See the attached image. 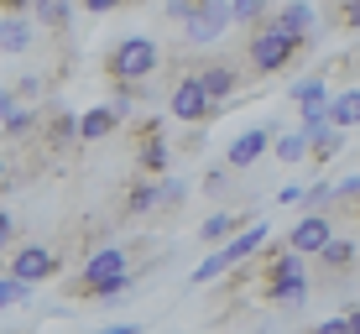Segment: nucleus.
<instances>
[{"label": "nucleus", "mask_w": 360, "mask_h": 334, "mask_svg": "<svg viewBox=\"0 0 360 334\" xmlns=\"http://www.w3.org/2000/svg\"><path fill=\"white\" fill-rule=\"evenodd\" d=\"M271 152H277L282 167L308 162V131H282V136H271Z\"/></svg>", "instance_id": "obj_23"}, {"label": "nucleus", "mask_w": 360, "mask_h": 334, "mask_svg": "<svg viewBox=\"0 0 360 334\" xmlns=\"http://www.w3.org/2000/svg\"><path fill=\"white\" fill-rule=\"evenodd\" d=\"M230 27H235V21H230V0H198L193 16L183 21V37H188L193 47H214Z\"/></svg>", "instance_id": "obj_7"}, {"label": "nucleus", "mask_w": 360, "mask_h": 334, "mask_svg": "<svg viewBox=\"0 0 360 334\" xmlns=\"http://www.w3.org/2000/svg\"><path fill=\"white\" fill-rule=\"evenodd\" d=\"M340 152H345V131H340V126H324V131L308 136V162L324 167V162H334Z\"/></svg>", "instance_id": "obj_22"}, {"label": "nucleus", "mask_w": 360, "mask_h": 334, "mask_svg": "<svg viewBox=\"0 0 360 334\" xmlns=\"http://www.w3.org/2000/svg\"><path fill=\"white\" fill-rule=\"evenodd\" d=\"M0 11H32V0H0Z\"/></svg>", "instance_id": "obj_37"}, {"label": "nucleus", "mask_w": 360, "mask_h": 334, "mask_svg": "<svg viewBox=\"0 0 360 334\" xmlns=\"http://www.w3.org/2000/svg\"><path fill=\"white\" fill-rule=\"evenodd\" d=\"M334 235V214H324V209H303V214H297V225L288 230V245L297 256H308V262H314L319 251H324V240Z\"/></svg>", "instance_id": "obj_9"}, {"label": "nucleus", "mask_w": 360, "mask_h": 334, "mask_svg": "<svg viewBox=\"0 0 360 334\" xmlns=\"http://www.w3.org/2000/svg\"><path fill=\"white\" fill-rule=\"evenodd\" d=\"M11 89H16V100H32V94H42V79H37V73H27V79L11 84Z\"/></svg>", "instance_id": "obj_34"}, {"label": "nucleus", "mask_w": 360, "mask_h": 334, "mask_svg": "<svg viewBox=\"0 0 360 334\" xmlns=\"http://www.w3.org/2000/svg\"><path fill=\"white\" fill-rule=\"evenodd\" d=\"M42 136L53 152H68L73 141H79V115H68V110H53V115L42 120Z\"/></svg>", "instance_id": "obj_17"}, {"label": "nucleus", "mask_w": 360, "mask_h": 334, "mask_svg": "<svg viewBox=\"0 0 360 334\" xmlns=\"http://www.w3.org/2000/svg\"><path fill=\"white\" fill-rule=\"evenodd\" d=\"M225 183H230V162H214V167L204 172V193H209V199H214V193H225Z\"/></svg>", "instance_id": "obj_30"}, {"label": "nucleus", "mask_w": 360, "mask_h": 334, "mask_svg": "<svg viewBox=\"0 0 360 334\" xmlns=\"http://www.w3.org/2000/svg\"><path fill=\"white\" fill-rule=\"evenodd\" d=\"M115 131H120V115H115L110 105H94V110H84V115H79V141H84V146L110 141Z\"/></svg>", "instance_id": "obj_16"}, {"label": "nucleus", "mask_w": 360, "mask_h": 334, "mask_svg": "<svg viewBox=\"0 0 360 334\" xmlns=\"http://www.w3.org/2000/svg\"><path fill=\"white\" fill-rule=\"evenodd\" d=\"M0 131H6L11 136V141H27V136H37V131H42V110H32V105H11V115L6 120H0Z\"/></svg>", "instance_id": "obj_21"}, {"label": "nucleus", "mask_w": 360, "mask_h": 334, "mask_svg": "<svg viewBox=\"0 0 360 334\" xmlns=\"http://www.w3.org/2000/svg\"><path fill=\"white\" fill-rule=\"evenodd\" d=\"M167 115L178 120V126H209V120L219 115V105L204 94L198 73H178V79L167 84Z\"/></svg>", "instance_id": "obj_5"}, {"label": "nucleus", "mask_w": 360, "mask_h": 334, "mask_svg": "<svg viewBox=\"0 0 360 334\" xmlns=\"http://www.w3.org/2000/svg\"><path fill=\"white\" fill-rule=\"evenodd\" d=\"M6 271L37 288V282H53L63 271V256L47 251V245H16V251H6Z\"/></svg>", "instance_id": "obj_8"}, {"label": "nucleus", "mask_w": 360, "mask_h": 334, "mask_svg": "<svg viewBox=\"0 0 360 334\" xmlns=\"http://www.w3.org/2000/svg\"><path fill=\"white\" fill-rule=\"evenodd\" d=\"M251 37H245V63L256 68V79H271V73H282V68H292L297 58L308 53V42L303 37H292L288 27H277V21H256V27H245Z\"/></svg>", "instance_id": "obj_2"}, {"label": "nucleus", "mask_w": 360, "mask_h": 334, "mask_svg": "<svg viewBox=\"0 0 360 334\" xmlns=\"http://www.w3.org/2000/svg\"><path fill=\"white\" fill-rule=\"evenodd\" d=\"M32 298V282H21V277H0V314H6V308H16V303H27Z\"/></svg>", "instance_id": "obj_27"}, {"label": "nucleus", "mask_w": 360, "mask_h": 334, "mask_svg": "<svg viewBox=\"0 0 360 334\" xmlns=\"http://www.w3.org/2000/svg\"><path fill=\"white\" fill-rule=\"evenodd\" d=\"M157 193H162V209H178L183 199H188V183H183V178H167V172H162V178H157Z\"/></svg>", "instance_id": "obj_28"}, {"label": "nucleus", "mask_w": 360, "mask_h": 334, "mask_svg": "<svg viewBox=\"0 0 360 334\" xmlns=\"http://www.w3.org/2000/svg\"><path fill=\"white\" fill-rule=\"evenodd\" d=\"M193 6H198V0H162V16H167V21H178V27H183V21L193 16Z\"/></svg>", "instance_id": "obj_32"}, {"label": "nucleus", "mask_w": 360, "mask_h": 334, "mask_svg": "<svg viewBox=\"0 0 360 334\" xmlns=\"http://www.w3.org/2000/svg\"><path fill=\"white\" fill-rule=\"evenodd\" d=\"M37 32H42V27L32 21V11H0V53H6V58L32 53Z\"/></svg>", "instance_id": "obj_11"}, {"label": "nucleus", "mask_w": 360, "mask_h": 334, "mask_svg": "<svg viewBox=\"0 0 360 334\" xmlns=\"http://www.w3.org/2000/svg\"><path fill=\"white\" fill-rule=\"evenodd\" d=\"M162 209V193H157V183H136L126 193V204H120V214L126 219H141V214H157Z\"/></svg>", "instance_id": "obj_24"}, {"label": "nucleus", "mask_w": 360, "mask_h": 334, "mask_svg": "<svg viewBox=\"0 0 360 334\" xmlns=\"http://www.w3.org/2000/svg\"><path fill=\"white\" fill-rule=\"evenodd\" d=\"M240 225H245V214H235V209H214V214L198 225V240H204V245H225Z\"/></svg>", "instance_id": "obj_18"}, {"label": "nucleus", "mask_w": 360, "mask_h": 334, "mask_svg": "<svg viewBox=\"0 0 360 334\" xmlns=\"http://www.w3.org/2000/svg\"><path fill=\"white\" fill-rule=\"evenodd\" d=\"M11 105H16V89H11V84H0V120L11 115Z\"/></svg>", "instance_id": "obj_36"}, {"label": "nucleus", "mask_w": 360, "mask_h": 334, "mask_svg": "<svg viewBox=\"0 0 360 334\" xmlns=\"http://www.w3.org/2000/svg\"><path fill=\"white\" fill-rule=\"evenodd\" d=\"M11 245H16V214H11V209H0V262H6Z\"/></svg>", "instance_id": "obj_31"}, {"label": "nucleus", "mask_w": 360, "mask_h": 334, "mask_svg": "<svg viewBox=\"0 0 360 334\" xmlns=\"http://www.w3.org/2000/svg\"><path fill=\"white\" fill-rule=\"evenodd\" d=\"M266 6L271 0H230V21L235 27H256V21H266Z\"/></svg>", "instance_id": "obj_26"}, {"label": "nucleus", "mask_w": 360, "mask_h": 334, "mask_svg": "<svg viewBox=\"0 0 360 334\" xmlns=\"http://www.w3.org/2000/svg\"><path fill=\"white\" fill-rule=\"evenodd\" d=\"M345 329H355V334H360V308H350V314H345Z\"/></svg>", "instance_id": "obj_38"}, {"label": "nucleus", "mask_w": 360, "mask_h": 334, "mask_svg": "<svg viewBox=\"0 0 360 334\" xmlns=\"http://www.w3.org/2000/svg\"><path fill=\"white\" fill-rule=\"evenodd\" d=\"M126 271H131V251H126V245H99V251L84 256L79 277H73V298H89L94 288H105V282L126 277Z\"/></svg>", "instance_id": "obj_6"}, {"label": "nucleus", "mask_w": 360, "mask_h": 334, "mask_svg": "<svg viewBox=\"0 0 360 334\" xmlns=\"http://www.w3.org/2000/svg\"><path fill=\"white\" fill-rule=\"evenodd\" d=\"M329 84H324V73H314V79H297L292 84V89H288V100L297 105V110H303V105H329Z\"/></svg>", "instance_id": "obj_25"}, {"label": "nucleus", "mask_w": 360, "mask_h": 334, "mask_svg": "<svg viewBox=\"0 0 360 334\" xmlns=\"http://www.w3.org/2000/svg\"><path fill=\"white\" fill-rule=\"evenodd\" d=\"M350 209H355V219H360V204H350Z\"/></svg>", "instance_id": "obj_40"}, {"label": "nucleus", "mask_w": 360, "mask_h": 334, "mask_svg": "<svg viewBox=\"0 0 360 334\" xmlns=\"http://www.w3.org/2000/svg\"><path fill=\"white\" fill-rule=\"evenodd\" d=\"M329 204H334V183H314V188H303L297 209H329Z\"/></svg>", "instance_id": "obj_29"}, {"label": "nucleus", "mask_w": 360, "mask_h": 334, "mask_svg": "<svg viewBox=\"0 0 360 334\" xmlns=\"http://www.w3.org/2000/svg\"><path fill=\"white\" fill-rule=\"evenodd\" d=\"M355 256H360V245L350 240V235H340V230H334L329 240H324V251H319L314 262L324 266L334 282H340V277H350V271H355Z\"/></svg>", "instance_id": "obj_14"}, {"label": "nucleus", "mask_w": 360, "mask_h": 334, "mask_svg": "<svg viewBox=\"0 0 360 334\" xmlns=\"http://www.w3.org/2000/svg\"><path fill=\"white\" fill-rule=\"evenodd\" d=\"M79 16V0H32V21L42 27L47 37H63Z\"/></svg>", "instance_id": "obj_15"}, {"label": "nucleus", "mask_w": 360, "mask_h": 334, "mask_svg": "<svg viewBox=\"0 0 360 334\" xmlns=\"http://www.w3.org/2000/svg\"><path fill=\"white\" fill-rule=\"evenodd\" d=\"M136 167H141L146 178H162V172L172 167V152H167L162 126H141V131H136Z\"/></svg>", "instance_id": "obj_13"}, {"label": "nucleus", "mask_w": 360, "mask_h": 334, "mask_svg": "<svg viewBox=\"0 0 360 334\" xmlns=\"http://www.w3.org/2000/svg\"><path fill=\"white\" fill-rule=\"evenodd\" d=\"M271 136H277V126H251V131H240V136H235V141H230V152H225L230 172H251V167L271 152Z\"/></svg>", "instance_id": "obj_10"}, {"label": "nucleus", "mask_w": 360, "mask_h": 334, "mask_svg": "<svg viewBox=\"0 0 360 334\" xmlns=\"http://www.w3.org/2000/svg\"><path fill=\"white\" fill-rule=\"evenodd\" d=\"M340 27L345 32H360V0H345V6H340Z\"/></svg>", "instance_id": "obj_33"}, {"label": "nucleus", "mask_w": 360, "mask_h": 334, "mask_svg": "<svg viewBox=\"0 0 360 334\" xmlns=\"http://www.w3.org/2000/svg\"><path fill=\"white\" fill-rule=\"evenodd\" d=\"M193 73H198L204 94H209V100H214L219 110H225V105L235 100V89H240V68H235V63H225V58H209V63H198Z\"/></svg>", "instance_id": "obj_12"}, {"label": "nucleus", "mask_w": 360, "mask_h": 334, "mask_svg": "<svg viewBox=\"0 0 360 334\" xmlns=\"http://www.w3.org/2000/svg\"><path fill=\"white\" fill-rule=\"evenodd\" d=\"M277 199H282V204H303V183H282Z\"/></svg>", "instance_id": "obj_35"}, {"label": "nucleus", "mask_w": 360, "mask_h": 334, "mask_svg": "<svg viewBox=\"0 0 360 334\" xmlns=\"http://www.w3.org/2000/svg\"><path fill=\"white\" fill-rule=\"evenodd\" d=\"M271 21H277V27H288L292 37H303V42H308V37H314V0H288V6H282Z\"/></svg>", "instance_id": "obj_19"}, {"label": "nucleus", "mask_w": 360, "mask_h": 334, "mask_svg": "<svg viewBox=\"0 0 360 334\" xmlns=\"http://www.w3.org/2000/svg\"><path fill=\"white\" fill-rule=\"evenodd\" d=\"M262 282H256V288H262V303H271V308H282V314H303L308 308V293H314V282H308V256H297L288 240L282 245H262Z\"/></svg>", "instance_id": "obj_1"}, {"label": "nucleus", "mask_w": 360, "mask_h": 334, "mask_svg": "<svg viewBox=\"0 0 360 334\" xmlns=\"http://www.w3.org/2000/svg\"><path fill=\"white\" fill-rule=\"evenodd\" d=\"M329 126H340V131H355L360 126V89H340V94H329Z\"/></svg>", "instance_id": "obj_20"}, {"label": "nucleus", "mask_w": 360, "mask_h": 334, "mask_svg": "<svg viewBox=\"0 0 360 334\" xmlns=\"http://www.w3.org/2000/svg\"><path fill=\"white\" fill-rule=\"evenodd\" d=\"M271 240V230L262 225V219H256V225H240L230 235L225 245H214V256H204V262L193 266V282H214V277H230L235 266H245L251 262L256 251H262V245Z\"/></svg>", "instance_id": "obj_3"}, {"label": "nucleus", "mask_w": 360, "mask_h": 334, "mask_svg": "<svg viewBox=\"0 0 360 334\" xmlns=\"http://www.w3.org/2000/svg\"><path fill=\"white\" fill-rule=\"evenodd\" d=\"M162 63V53H157L152 37H120L115 47L105 53V79L110 84H146Z\"/></svg>", "instance_id": "obj_4"}, {"label": "nucleus", "mask_w": 360, "mask_h": 334, "mask_svg": "<svg viewBox=\"0 0 360 334\" xmlns=\"http://www.w3.org/2000/svg\"><path fill=\"white\" fill-rule=\"evenodd\" d=\"M0 183H6V157H0Z\"/></svg>", "instance_id": "obj_39"}]
</instances>
